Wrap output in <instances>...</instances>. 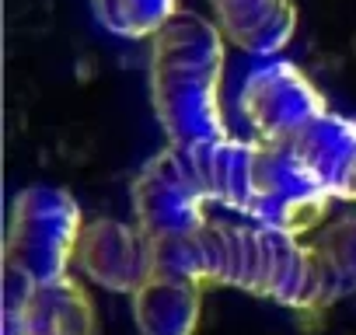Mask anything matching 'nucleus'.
I'll list each match as a JSON object with an SVG mask.
<instances>
[{
    "label": "nucleus",
    "instance_id": "obj_14",
    "mask_svg": "<svg viewBox=\"0 0 356 335\" xmlns=\"http://www.w3.org/2000/svg\"><path fill=\"white\" fill-rule=\"evenodd\" d=\"M102 28L122 39H154L175 15L178 0H91Z\"/></svg>",
    "mask_w": 356,
    "mask_h": 335
},
{
    "label": "nucleus",
    "instance_id": "obj_7",
    "mask_svg": "<svg viewBox=\"0 0 356 335\" xmlns=\"http://www.w3.org/2000/svg\"><path fill=\"white\" fill-rule=\"evenodd\" d=\"M4 335H98L95 300L70 272L39 283L4 265Z\"/></svg>",
    "mask_w": 356,
    "mask_h": 335
},
{
    "label": "nucleus",
    "instance_id": "obj_2",
    "mask_svg": "<svg viewBox=\"0 0 356 335\" xmlns=\"http://www.w3.org/2000/svg\"><path fill=\"white\" fill-rule=\"evenodd\" d=\"M220 25L193 11H178L150 39V105L171 147L186 150L207 140L231 136L220 105Z\"/></svg>",
    "mask_w": 356,
    "mask_h": 335
},
{
    "label": "nucleus",
    "instance_id": "obj_8",
    "mask_svg": "<svg viewBox=\"0 0 356 335\" xmlns=\"http://www.w3.org/2000/svg\"><path fill=\"white\" fill-rule=\"evenodd\" d=\"M74 262L91 283L133 297L157 272V241L140 224L91 220L81 227Z\"/></svg>",
    "mask_w": 356,
    "mask_h": 335
},
{
    "label": "nucleus",
    "instance_id": "obj_9",
    "mask_svg": "<svg viewBox=\"0 0 356 335\" xmlns=\"http://www.w3.org/2000/svg\"><path fill=\"white\" fill-rule=\"evenodd\" d=\"M283 147L300 164L311 168L335 199H356V122L353 119L328 108L314 115Z\"/></svg>",
    "mask_w": 356,
    "mask_h": 335
},
{
    "label": "nucleus",
    "instance_id": "obj_6",
    "mask_svg": "<svg viewBox=\"0 0 356 335\" xmlns=\"http://www.w3.org/2000/svg\"><path fill=\"white\" fill-rule=\"evenodd\" d=\"M252 193H255L252 220L290 231L297 238L304 231H314L325 220L328 203L335 199L307 164H300L286 147L273 143H259L255 150Z\"/></svg>",
    "mask_w": 356,
    "mask_h": 335
},
{
    "label": "nucleus",
    "instance_id": "obj_11",
    "mask_svg": "<svg viewBox=\"0 0 356 335\" xmlns=\"http://www.w3.org/2000/svg\"><path fill=\"white\" fill-rule=\"evenodd\" d=\"M210 8L224 39L252 56H276L297 28L290 0H210Z\"/></svg>",
    "mask_w": 356,
    "mask_h": 335
},
{
    "label": "nucleus",
    "instance_id": "obj_3",
    "mask_svg": "<svg viewBox=\"0 0 356 335\" xmlns=\"http://www.w3.org/2000/svg\"><path fill=\"white\" fill-rule=\"evenodd\" d=\"M81 206L70 193L35 186L15 196L4 234V265L29 272L39 283L70 272L81 241Z\"/></svg>",
    "mask_w": 356,
    "mask_h": 335
},
{
    "label": "nucleus",
    "instance_id": "obj_10",
    "mask_svg": "<svg viewBox=\"0 0 356 335\" xmlns=\"http://www.w3.org/2000/svg\"><path fill=\"white\" fill-rule=\"evenodd\" d=\"M255 150L259 140H207L196 147H186V161L207 193L210 203H220L227 210H238L252 220L255 193H252V175H255Z\"/></svg>",
    "mask_w": 356,
    "mask_h": 335
},
{
    "label": "nucleus",
    "instance_id": "obj_12",
    "mask_svg": "<svg viewBox=\"0 0 356 335\" xmlns=\"http://www.w3.org/2000/svg\"><path fill=\"white\" fill-rule=\"evenodd\" d=\"M200 307V279L178 272H154V279L133 293V321L140 335H196Z\"/></svg>",
    "mask_w": 356,
    "mask_h": 335
},
{
    "label": "nucleus",
    "instance_id": "obj_13",
    "mask_svg": "<svg viewBox=\"0 0 356 335\" xmlns=\"http://www.w3.org/2000/svg\"><path fill=\"white\" fill-rule=\"evenodd\" d=\"M311 252H314V265L321 279L318 307L356 293V217H342L328 224L314 238Z\"/></svg>",
    "mask_w": 356,
    "mask_h": 335
},
{
    "label": "nucleus",
    "instance_id": "obj_5",
    "mask_svg": "<svg viewBox=\"0 0 356 335\" xmlns=\"http://www.w3.org/2000/svg\"><path fill=\"white\" fill-rule=\"evenodd\" d=\"M207 193L178 147L157 150L133 179V217L154 238L193 234L207 224Z\"/></svg>",
    "mask_w": 356,
    "mask_h": 335
},
{
    "label": "nucleus",
    "instance_id": "obj_1",
    "mask_svg": "<svg viewBox=\"0 0 356 335\" xmlns=\"http://www.w3.org/2000/svg\"><path fill=\"white\" fill-rule=\"evenodd\" d=\"M157 272H178L200 283H224L286 307H318L321 279L314 252L297 234L248 220H207L193 234L157 241Z\"/></svg>",
    "mask_w": 356,
    "mask_h": 335
},
{
    "label": "nucleus",
    "instance_id": "obj_4",
    "mask_svg": "<svg viewBox=\"0 0 356 335\" xmlns=\"http://www.w3.org/2000/svg\"><path fill=\"white\" fill-rule=\"evenodd\" d=\"M241 115L252 126L259 143L283 147L293 140L314 115L328 112L325 95L314 81L290 60H266L259 63L241 84Z\"/></svg>",
    "mask_w": 356,
    "mask_h": 335
}]
</instances>
